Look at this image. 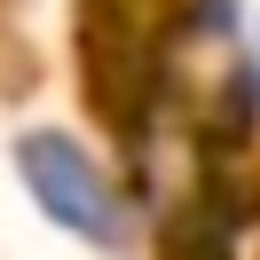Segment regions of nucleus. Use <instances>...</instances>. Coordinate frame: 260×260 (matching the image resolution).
<instances>
[{
  "instance_id": "nucleus-1",
  "label": "nucleus",
  "mask_w": 260,
  "mask_h": 260,
  "mask_svg": "<svg viewBox=\"0 0 260 260\" xmlns=\"http://www.w3.org/2000/svg\"><path fill=\"white\" fill-rule=\"evenodd\" d=\"M16 181L48 229L95 244V252H134V197L87 142H71L55 126L16 134Z\"/></svg>"
},
{
  "instance_id": "nucleus-2",
  "label": "nucleus",
  "mask_w": 260,
  "mask_h": 260,
  "mask_svg": "<svg viewBox=\"0 0 260 260\" xmlns=\"http://www.w3.org/2000/svg\"><path fill=\"white\" fill-rule=\"evenodd\" d=\"M166 260H237V213L213 189H197L189 205H174V221H166Z\"/></svg>"
}]
</instances>
